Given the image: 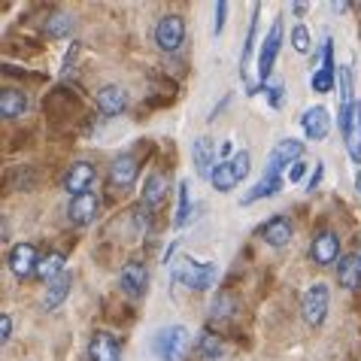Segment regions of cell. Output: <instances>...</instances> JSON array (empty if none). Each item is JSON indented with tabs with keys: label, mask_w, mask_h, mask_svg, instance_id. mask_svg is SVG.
Segmentation results:
<instances>
[{
	"label": "cell",
	"mask_w": 361,
	"mask_h": 361,
	"mask_svg": "<svg viewBox=\"0 0 361 361\" xmlns=\"http://www.w3.org/2000/svg\"><path fill=\"white\" fill-rule=\"evenodd\" d=\"M219 276L216 264H207V262H195V258H179V264L173 270V279L176 283H183L188 288H195V292H207V288H213Z\"/></svg>",
	"instance_id": "1"
},
{
	"label": "cell",
	"mask_w": 361,
	"mask_h": 361,
	"mask_svg": "<svg viewBox=\"0 0 361 361\" xmlns=\"http://www.w3.org/2000/svg\"><path fill=\"white\" fill-rule=\"evenodd\" d=\"M188 349V328L167 325L152 337V353L158 361H179Z\"/></svg>",
	"instance_id": "2"
},
{
	"label": "cell",
	"mask_w": 361,
	"mask_h": 361,
	"mask_svg": "<svg viewBox=\"0 0 361 361\" xmlns=\"http://www.w3.org/2000/svg\"><path fill=\"white\" fill-rule=\"evenodd\" d=\"M328 304H331V292L325 283H313L300 298V316L310 328H319L328 319Z\"/></svg>",
	"instance_id": "3"
},
{
	"label": "cell",
	"mask_w": 361,
	"mask_h": 361,
	"mask_svg": "<svg viewBox=\"0 0 361 361\" xmlns=\"http://www.w3.org/2000/svg\"><path fill=\"white\" fill-rule=\"evenodd\" d=\"M279 49H283V22L276 18V22L270 25L267 37L262 39V52H258V82H262V85L270 79V73H274Z\"/></svg>",
	"instance_id": "4"
},
{
	"label": "cell",
	"mask_w": 361,
	"mask_h": 361,
	"mask_svg": "<svg viewBox=\"0 0 361 361\" xmlns=\"http://www.w3.org/2000/svg\"><path fill=\"white\" fill-rule=\"evenodd\" d=\"M185 43V18L183 16H164L158 18L155 25V46L161 49V52H176L179 46Z\"/></svg>",
	"instance_id": "5"
},
{
	"label": "cell",
	"mask_w": 361,
	"mask_h": 361,
	"mask_svg": "<svg viewBox=\"0 0 361 361\" xmlns=\"http://www.w3.org/2000/svg\"><path fill=\"white\" fill-rule=\"evenodd\" d=\"M304 152H307L304 140H295V137L279 140L267 158V176H279V170H286V164H298L304 158Z\"/></svg>",
	"instance_id": "6"
},
{
	"label": "cell",
	"mask_w": 361,
	"mask_h": 361,
	"mask_svg": "<svg viewBox=\"0 0 361 361\" xmlns=\"http://www.w3.org/2000/svg\"><path fill=\"white\" fill-rule=\"evenodd\" d=\"M340 131H343L349 158L361 164V100H355L353 106L340 113Z\"/></svg>",
	"instance_id": "7"
},
{
	"label": "cell",
	"mask_w": 361,
	"mask_h": 361,
	"mask_svg": "<svg viewBox=\"0 0 361 361\" xmlns=\"http://www.w3.org/2000/svg\"><path fill=\"white\" fill-rule=\"evenodd\" d=\"M310 258L319 267H331L334 262H340V237L334 231H319L316 240L310 243Z\"/></svg>",
	"instance_id": "8"
},
{
	"label": "cell",
	"mask_w": 361,
	"mask_h": 361,
	"mask_svg": "<svg viewBox=\"0 0 361 361\" xmlns=\"http://www.w3.org/2000/svg\"><path fill=\"white\" fill-rule=\"evenodd\" d=\"M118 286L128 298H143L149 288V270L143 262H128L122 270H118Z\"/></svg>",
	"instance_id": "9"
},
{
	"label": "cell",
	"mask_w": 361,
	"mask_h": 361,
	"mask_svg": "<svg viewBox=\"0 0 361 361\" xmlns=\"http://www.w3.org/2000/svg\"><path fill=\"white\" fill-rule=\"evenodd\" d=\"M37 264H39V255H37L34 243H16L13 249H9V270H13L18 279L34 276Z\"/></svg>",
	"instance_id": "10"
},
{
	"label": "cell",
	"mask_w": 361,
	"mask_h": 361,
	"mask_svg": "<svg viewBox=\"0 0 361 361\" xmlns=\"http://www.w3.org/2000/svg\"><path fill=\"white\" fill-rule=\"evenodd\" d=\"M70 222L73 225H92L94 219L100 216V197L94 192H85V195H76L70 200Z\"/></svg>",
	"instance_id": "11"
},
{
	"label": "cell",
	"mask_w": 361,
	"mask_h": 361,
	"mask_svg": "<svg viewBox=\"0 0 361 361\" xmlns=\"http://www.w3.org/2000/svg\"><path fill=\"white\" fill-rule=\"evenodd\" d=\"M122 355V343L109 334V331H94L88 340V358L92 361H118Z\"/></svg>",
	"instance_id": "12"
},
{
	"label": "cell",
	"mask_w": 361,
	"mask_h": 361,
	"mask_svg": "<svg viewBox=\"0 0 361 361\" xmlns=\"http://www.w3.org/2000/svg\"><path fill=\"white\" fill-rule=\"evenodd\" d=\"M94 176H97V170L92 161H76L73 167L67 170V176H64V188L70 195H85V192H92V183H94Z\"/></svg>",
	"instance_id": "13"
},
{
	"label": "cell",
	"mask_w": 361,
	"mask_h": 361,
	"mask_svg": "<svg viewBox=\"0 0 361 361\" xmlns=\"http://www.w3.org/2000/svg\"><path fill=\"white\" fill-rule=\"evenodd\" d=\"M258 234H262V240H264L267 246L283 249V246H288V240H292L295 228H292V222H288L286 216H274V219H267V222L258 228Z\"/></svg>",
	"instance_id": "14"
},
{
	"label": "cell",
	"mask_w": 361,
	"mask_h": 361,
	"mask_svg": "<svg viewBox=\"0 0 361 361\" xmlns=\"http://www.w3.org/2000/svg\"><path fill=\"white\" fill-rule=\"evenodd\" d=\"M300 128H304L307 140H313V143H319V140H325L328 131H331V116L325 106H310L304 116H300Z\"/></svg>",
	"instance_id": "15"
},
{
	"label": "cell",
	"mask_w": 361,
	"mask_h": 361,
	"mask_svg": "<svg viewBox=\"0 0 361 361\" xmlns=\"http://www.w3.org/2000/svg\"><path fill=\"white\" fill-rule=\"evenodd\" d=\"M97 109H100V116H106V118L122 116L125 109H128V94H125V88H118V85H104V88L97 92Z\"/></svg>",
	"instance_id": "16"
},
{
	"label": "cell",
	"mask_w": 361,
	"mask_h": 361,
	"mask_svg": "<svg viewBox=\"0 0 361 361\" xmlns=\"http://www.w3.org/2000/svg\"><path fill=\"white\" fill-rule=\"evenodd\" d=\"M137 173H140V161L134 155H128V152L118 155L116 161L109 164V179H113V185H118V188H131Z\"/></svg>",
	"instance_id": "17"
},
{
	"label": "cell",
	"mask_w": 361,
	"mask_h": 361,
	"mask_svg": "<svg viewBox=\"0 0 361 361\" xmlns=\"http://www.w3.org/2000/svg\"><path fill=\"white\" fill-rule=\"evenodd\" d=\"M192 158H195V170L207 179L213 176V170L219 167L216 164V146H213V140H207V137H197L192 143Z\"/></svg>",
	"instance_id": "18"
},
{
	"label": "cell",
	"mask_w": 361,
	"mask_h": 361,
	"mask_svg": "<svg viewBox=\"0 0 361 361\" xmlns=\"http://www.w3.org/2000/svg\"><path fill=\"white\" fill-rule=\"evenodd\" d=\"M167 200V176L164 173H149L143 183V207L146 209H158Z\"/></svg>",
	"instance_id": "19"
},
{
	"label": "cell",
	"mask_w": 361,
	"mask_h": 361,
	"mask_svg": "<svg viewBox=\"0 0 361 361\" xmlns=\"http://www.w3.org/2000/svg\"><path fill=\"white\" fill-rule=\"evenodd\" d=\"M337 283L343 288H358L361 286V255H343L337 262Z\"/></svg>",
	"instance_id": "20"
},
{
	"label": "cell",
	"mask_w": 361,
	"mask_h": 361,
	"mask_svg": "<svg viewBox=\"0 0 361 361\" xmlns=\"http://www.w3.org/2000/svg\"><path fill=\"white\" fill-rule=\"evenodd\" d=\"M25 109H27L25 92H18V88H4L0 92V116L4 118H18L25 116Z\"/></svg>",
	"instance_id": "21"
},
{
	"label": "cell",
	"mask_w": 361,
	"mask_h": 361,
	"mask_svg": "<svg viewBox=\"0 0 361 361\" xmlns=\"http://www.w3.org/2000/svg\"><path fill=\"white\" fill-rule=\"evenodd\" d=\"M70 283H73V276L70 274H61L58 279H52V283L46 286V298H43V307L46 310H58L67 300L70 295Z\"/></svg>",
	"instance_id": "22"
},
{
	"label": "cell",
	"mask_w": 361,
	"mask_h": 361,
	"mask_svg": "<svg viewBox=\"0 0 361 361\" xmlns=\"http://www.w3.org/2000/svg\"><path fill=\"white\" fill-rule=\"evenodd\" d=\"M197 355L204 361H219L225 355V340L216 334V331H204L197 337Z\"/></svg>",
	"instance_id": "23"
},
{
	"label": "cell",
	"mask_w": 361,
	"mask_h": 361,
	"mask_svg": "<svg viewBox=\"0 0 361 361\" xmlns=\"http://www.w3.org/2000/svg\"><path fill=\"white\" fill-rule=\"evenodd\" d=\"M279 188H283V176H262L258 183L252 185V192L243 195V204H255V200H264V197H274Z\"/></svg>",
	"instance_id": "24"
},
{
	"label": "cell",
	"mask_w": 361,
	"mask_h": 361,
	"mask_svg": "<svg viewBox=\"0 0 361 361\" xmlns=\"http://www.w3.org/2000/svg\"><path fill=\"white\" fill-rule=\"evenodd\" d=\"M64 262H67V258L61 252L43 255V258H39V264H37V276L46 279V283H52V279H58V276L64 274Z\"/></svg>",
	"instance_id": "25"
},
{
	"label": "cell",
	"mask_w": 361,
	"mask_h": 361,
	"mask_svg": "<svg viewBox=\"0 0 361 361\" xmlns=\"http://www.w3.org/2000/svg\"><path fill=\"white\" fill-rule=\"evenodd\" d=\"M209 183H213V188H216V192H231V188H237V183H240V179H237V173H234V164H231V158H228V161H222V164H219L216 170H213V176H209Z\"/></svg>",
	"instance_id": "26"
},
{
	"label": "cell",
	"mask_w": 361,
	"mask_h": 361,
	"mask_svg": "<svg viewBox=\"0 0 361 361\" xmlns=\"http://www.w3.org/2000/svg\"><path fill=\"white\" fill-rule=\"evenodd\" d=\"M70 31H73V18H70L67 13H55L46 18V37L52 39H64Z\"/></svg>",
	"instance_id": "27"
},
{
	"label": "cell",
	"mask_w": 361,
	"mask_h": 361,
	"mask_svg": "<svg viewBox=\"0 0 361 361\" xmlns=\"http://www.w3.org/2000/svg\"><path fill=\"white\" fill-rule=\"evenodd\" d=\"M209 316H213V322H225V319L237 316V300L231 295H219L213 300V307H209Z\"/></svg>",
	"instance_id": "28"
},
{
	"label": "cell",
	"mask_w": 361,
	"mask_h": 361,
	"mask_svg": "<svg viewBox=\"0 0 361 361\" xmlns=\"http://www.w3.org/2000/svg\"><path fill=\"white\" fill-rule=\"evenodd\" d=\"M310 85H313V92H319V94L334 92V85H337V70H316V73L310 76Z\"/></svg>",
	"instance_id": "29"
},
{
	"label": "cell",
	"mask_w": 361,
	"mask_h": 361,
	"mask_svg": "<svg viewBox=\"0 0 361 361\" xmlns=\"http://www.w3.org/2000/svg\"><path fill=\"white\" fill-rule=\"evenodd\" d=\"M353 104H355V100H353V73L343 67V70H340V113L349 109Z\"/></svg>",
	"instance_id": "30"
},
{
	"label": "cell",
	"mask_w": 361,
	"mask_h": 361,
	"mask_svg": "<svg viewBox=\"0 0 361 361\" xmlns=\"http://www.w3.org/2000/svg\"><path fill=\"white\" fill-rule=\"evenodd\" d=\"M255 18H258V4L252 6V22H249V34H246V43H243V58H240V70H243V73H246L249 55H252V43H255Z\"/></svg>",
	"instance_id": "31"
},
{
	"label": "cell",
	"mask_w": 361,
	"mask_h": 361,
	"mask_svg": "<svg viewBox=\"0 0 361 361\" xmlns=\"http://www.w3.org/2000/svg\"><path fill=\"white\" fill-rule=\"evenodd\" d=\"M292 46H295V52L300 55H307L310 52V31H307V25H295V31H292Z\"/></svg>",
	"instance_id": "32"
},
{
	"label": "cell",
	"mask_w": 361,
	"mask_h": 361,
	"mask_svg": "<svg viewBox=\"0 0 361 361\" xmlns=\"http://www.w3.org/2000/svg\"><path fill=\"white\" fill-rule=\"evenodd\" d=\"M231 164H234V173H237V179H240V183H243L246 173H249V170H252V158H249V152L243 149V152L231 155Z\"/></svg>",
	"instance_id": "33"
},
{
	"label": "cell",
	"mask_w": 361,
	"mask_h": 361,
	"mask_svg": "<svg viewBox=\"0 0 361 361\" xmlns=\"http://www.w3.org/2000/svg\"><path fill=\"white\" fill-rule=\"evenodd\" d=\"M188 222V183L179 185V207H176V228H185Z\"/></svg>",
	"instance_id": "34"
},
{
	"label": "cell",
	"mask_w": 361,
	"mask_h": 361,
	"mask_svg": "<svg viewBox=\"0 0 361 361\" xmlns=\"http://www.w3.org/2000/svg\"><path fill=\"white\" fill-rule=\"evenodd\" d=\"M225 16H228V4H225V0H219V4H216V25H213L216 37L225 31Z\"/></svg>",
	"instance_id": "35"
},
{
	"label": "cell",
	"mask_w": 361,
	"mask_h": 361,
	"mask_svg": "<svg viewBox=\"0 0 361 361\" xmlns=\"http://www.w3.org/2000/svg\"><path fill=\"white\" fill-rule=\"evenodd\" d=\"M9 337H13V316L4 313V316H0V340L9 343Z\"/></svg>",
	"instance_id": "36"
},
{
	"label": "cell",
	"mask_w": 361,
	"mask_h": 361,
	"mask_svg": "<svg viewBox=\"0 0 361 361\" xmlns=\"http://www.w3.org/2000/svg\"><path fill=\"white\" fill-rule=\"evenodd\" d=\"M304 173H307V164L298 161V164H292V170H288V179H292V183H300V179H304Z\"/></svg>",
	"instance_id": "37"
},
{
	"label": "cell",
	"mask_w": 361,
	"mask_h": 361,
	"mask_svg": "<svg viewBox=\"0 0 361 361\" xmlns=\"http://www.w3.org/2000/svg\"><path fill=\"white\" fill-rule=\"evenodd\" d=\"M283 97H286V88L283 85L270 88V104H274V106H283Z\"/></svg>",
	"instance_id": "38"
},
{
	"label": "cell",
	"mask_w": 361,
	"mask_h": 361,
	"mask_svg": "<svg viewBox=\"0 0 361 361\" xmlns=\"http://www.w3.org/2000/svg\"><path fill=\"white\" fill-rule=\"evenodd\" d=\"M322 173H325V167H322V164H316V173H313V179L307 183V192H313V188L322 183Z\"/></svg>",
	"instance_id": "39"
},
{
	"label": "cell",
	"mask_w": 361,
	"mask_h": 361,
	"mask_svg": "<svg viewBox=\"0 0 361 361\" xmlns=\"http://www.w3.org/2000/svg\"><path fill=\"white\" fill-rule=\"evenodd\" d=\"M358 188H361V173H358Z\"/></svg>",
	"instance_id": "40"
}]
</instances>
